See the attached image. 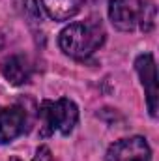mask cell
Masks as SVG:
<instances>
[{"mask_svg":"<svg viewBox=\"0 0 159 161\" xmlns=\"http://www.w3.org/2000/svg\"><path fill=\"white\" fill-rule=\"evenodd\" d=\"M105 36L107 34L99 19H86L68 25L58 36V45L66 56L86 60L105 43Z\"/></svg>","mask_w":159,"mask_h":161,"instance_id":"cell-1","label":"cell"},{"mask_svg":"<svg viewBox=\"0 0 159 161\" xmlns=\"http://www.w3.org/2000/svg\"><path fill=\"white\" fill-rule=\"evenodd\" d=\"M38 116H40L41 137H49L54 131L62 135H69L79 120V107L69 97H60L56 101L45 99L41 101Z\"/></svg>","mask_w":159,"mask_h":161,"instance_id":"cell-2","label":"cell"},{"mask_svg":"<svg viewBox=\"0 0 159 161\" xmlns=\"http://www.w3.org/2000/svg\"><path fill=\"white\" fill-rule=\"evenodd\" d=\"M105 158L107 161H150L152 148L144 137L133 135V137H125L112 142Z\"/></svg>","mask_w":159,"mask_h":161,"instance_id":"cell-3","label":"cell"},{"mask_svg":"<svg viewBox=\"0 0 159 161\" xmlns=\"http://www.w3.org/2000/svg\"><path fill=\"white\" fill-rule=\"evenodd\" d=\"M135 69H137V73L140 77V82L144 86L148 111L156 118L157 116V107H159V86H157V68H156L154 54H150V53L139 54L137 60H135Z\"/></svg>","mask_w":159,"mask_h":161,"instance_id":"cell-4","label":"cell"},{"mask_svg":"<svg viewBox=\"0 0 159 161\" xmlns=\"http://www.w3.org/2000/svg\"><path fill=\"white\" fill-rule=\"evenodd\" d=\"M142 0H111L109 19L120 32H133L140 21Z\"/></svg>","mask_w":159,"mask_h":161,"instance_id":"cell-5","label":"cell"},{"mask_svg":"<svg viewBox=\"0 0 159 161\" xmlns=\"http://www.w3.org/2000/svg\"><path fill=\"white\" fill-rule=\"evenodd\" d=\"M26 111L21 105L0 107V144H8L26 131Z\"/></svg>","mask_w":159,"mask_h":161,"instance_id":"cell-6","label":"cell"},{"mask_svg":"<svg viewBox=\"0 0 159 161\" xmlns=\"http://www.w3.org/2000/svg\"><path fill=\"white\" fill-rule=\"evenodd\" d=\"M0 71L9 84L23 86L32 77V64L25 54L15 53V54H8L0 62Z\"/></svg>","mask_w":159,"mask_h":161,"instance_id":"cell-7","label":"cell"},{"mask_svg":"<svg viewBox=\"0 0 159 161\" xmlns=\"http://www.w3.org/2000/svg\"><path fill=\"white\" fill-rule=\"evenodd\" d=\"M84 0H41L47 15L54 21H68L80 11Z\"/></svg>","mask_w":159,"mask_h":161,"instance_id":"cell-8","label":"cell"},{"mask_svg":"<svg viewBox=\"0 0 159 161\" xmlns=\"http://www.w3.org/2000/svg\"><path fill=\"white\" fill-rule=\"evenodd\" d=\"M156 26V4L152 0H142V9H140V21H139V28L148 34L152 32Z\"/></svg>","mask_w":159,"mask_h":161,"instance_id":"cell-9","label":"cell"},{"mask_svg":"<svg viewBox=\"0 0 159 161\" xmlns=\"http://www.w3.org/2000/svg\"><path fill=\"white\" fill-rule=\"evenodd\" d=\"M32 161H52V154H51V148L49 146H40L36 150V156Z\"/></svg>","mask_w":159,"mask_h":161,"instance_id":"cell-10","label":"cell"},{"mask_svg":"<svg viewBox=\"0 0 159 161\" xmlns=\"http://www.w3.org/2000/svg\"><path fill=\"white\" fill-rule=\"evenodd\" d=\"M2 45H4V38H2V34H0V49H2Z\"/></svg>","mask_w":159,"mask_h":161,"instance_id":"cell-11","label":"cell"}]
</instances>
